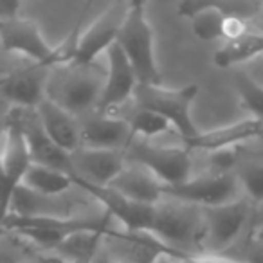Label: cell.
Returning a JSON list of instances; mask_svg holds the SVG:
<instances>
[{
	"label": "cell",
	"instance_id": "obj_4",
	"mask_svg": "<svg viewBox=\"0 0 263 263\" xmlns=\"http://www.w3.org/2000/svg\"><path fill=\"white\" fill-rule=\"evenodd\" d=\"M197 94V85H186L180 88H166L162 85H139L132 103L139 108L150 110L164 117L172 130L180 136L182 143H186L200 134L191 116V106Z\"/></svg>",
	"mask_w": 263,
	"mask_h": 263
},
{
	"label": "cell",
	"instance_id": "obj_27",
	"mask_svg": "<svg viewBox=\"0 0 263 263\" xmlns=\"http://www.w3.org/2000/svg\"><path fill=\"white\" fill-rule=\"evenodd\" d=\"M13 108L8 105L6 101L0 99V141L4 139L6 132H8V124H9V117H11Z\"/></svg>",
	"mask_w": 263,
	"mask_h": 263
},
{
	"label": "cell",
	"instance_id": "obj_18",
	"mask_svg": "<svg viewBox=\"0 0 263 263\" xmlns=\"http://www.w3.org/2000/svg\"><path fill=\"white\" fill-rule=\"evenodd\" d=\"M108 187L128 200L144 205H157L164 198V186L150 172L136 164L124 166Z\"/></svg>",
	"mask_w": 263,
	"mask_h": 263
},
{
	"label": "cell",
	"instance_id": "obj_13",
	"mask_svg": "<svg viewBox=\"0 0 263 263\" xmlns=\"http://www.w3.org/2000/svg\"><path fill=\"white\" fill-rule=\"evenodd\" d=\"M76 187H81L92 198H96L105 208L106 215L110 218H116L123 226L124 233H150L152 223H154L155 205H144L132 202L126 197L110 190V187H98L88 186V184H76Z\"/></svg>",
	"mask_w": 263,
	"mask_h": 263
},
{
	"label": "cell",
	"instance_id": "obj_24",
	"mask_svg": "<svg viewBox=\"0 0 263 263\" xmlns=\"http://www.w3.org/2000/svg\"><path fill=\"white\" fill-rule=\"evenodd\" d=\"M240 261L243 263H263V231L254 227L249 238L245 240V245L241 249Z\"/></svg>",
	"mask_w": 263,
	"mask_h": 263
},
{
	"label": "cell",
	"instance_id": "obj_10",
	"mask_svg": "<svg viewBox=\"0 0 263 263\" xmlns=\"http://www.w3.org/2000/svg\"><path fill=\"white\" fill-rule=\"evenodd\" d=\"M126 8L128 4H112L98 20H94L87 31L78 36L70 63L92 65L99 56L106 54V51L116 44Z\"/></svg>",
	"mask_w": 263,
	"mask_h": 263
},
{
	"label": "cell",
	"instance_id": "obj_32",
	"mask_svg": "<svg viewBox=\"0 0 263 263\" xmlns=\"http://www.w3.org/2000/svg\"><path fill=\"white\" fill-rule=\"evenodd\" d=\"M4 233H6V231H4V229H0V236H2V234H4Z\"/></svg>",
	"mask_w": 263,
	"mask_h": 263
},
{
	"label": "cell",
	"instance_id": "obj_23",
	"mask_svg": "<svg viewBox=\"0 0 263 263\" xmlns=\"http://www.w3.org/2000/svg\"><path fill=\"white\" fill-rule=\"evenodd\" d=\"M124 119L128 121L132 134L137 139L150 141L172 130V126L164 117H161L155 112H150V110L139 108V106H136V110L132 112V117H124Z\"/></svg>",
	"mask_w": 263,
	"mask_h": 263
},
{
	"label": "cell",
	"instance_id": "obj_15",
	"mask_svg": "<svg viewBox=\"0 0 263 263\" xmlns=\"http://www.w3.org/2000/svg\"><path fill=\"white\" fill-rule=\"evenodd\" d=\"M18 116H20V124H22V132H24V137H26L31 162L74 177L70 154L63 152L62 148H58L49 139V136L45 134L40 121H38L36 112L34 110L18 108Z\"/></svg>",
	"mask_w": 263,
	"mask_h": 263
},
{
	"label": "cell",
	"instance_id": "obj_29",
	"mask_svg": "<svg viewBox=\"0 0 263 263\" xmlns=\"http://www.w3.org/2000/svg\"><path fill=\"white\" fill-rule=\"evenodd\" d=\"M252 220H254V227H258V229L263 231V204L256 208L254 218H252Z\"/></svg>",
	"mask_w": 263,
	"mask_h": 263
},
{
	"label": "cell",
	"instance_id": "obj_21",
	"mask_svg": "<svg viewBox=\"0 0 263 263\" xmlns=\"http://www.w3.org/2000/svg\"><path fill=\"white\" fill-rule=\"evenodd\" d=\"M233 80L240 105L247 112L249 119L263 123V85L252 80L245 70H238Z\"/></svg>",
	"mask_w": 263,
	"mask_h": 263
},
{
	"label": "cell",
	"instance_id": "obj_11",
	"mask_svg": "<svg viewBox=\"0 0 263 263\" xmlns=\"http://www.w3.org/2000/svg\"><path fill=\"white\" fill-rule=\"evenodd\" d=\"M81 148L124 152L134 139L132 128L124 117L116 114L94 112L78 117Z\"/></svg>",
	"mask_w": 263,
	"mask_h": 263
},
{
	"label": "cell",
	"instance_id": "obj_7",
	"mask_svg": "<svg viewBox=\"0 0 263 263\" xmlns=\"http://www.w3.org/2000/svg\"><path fill=\"white\" fill-rule=\"evenodd\" d=\"M256 205L247 198H240L218 208L202 209L204 216V252L205 254H226L233 247L249 222L254 218Z\"/></svg>",
	"mask_w": 263,
	"mask_h": 263
},
{
	"label": "cell",
	"instance_id": "obj_26",
	"mask_svg": "<svg viewBox=\"0 0 263 263\" xmlns=\"http://www.w3.org/2000/svg\"><path fill=\"white\" fill-rule=\"evenodd\" d=\"M190 263H243L240 261L238 258H233V256H227V254H197V256H191L187 258Z\"/></svg>",
	"mask_w": 263,
	"mask_h": 263
},
{
	"label": "cell",
	"instance_id": "obj_6",
	"mask_svg": "<svg viewBox=\"0 0 263 263\" xmlns=\"http://www.w3.org/2000/svg\"><path fill=\"white\" fill-rule=\"evenodd\" d=\"M124 159H130L136 166L150 172L164 187L179 186L193 177L191 152L184 146H155L148 141L134 137L124 150Z\"/></svg>",
	"mask_w": 263,
	"mask_h": 263
},
{
	"label": "cell",
	"instance_id": "obj_22",
	"mask_svg": "<svg viewBox=\"0 0 263 263\" xmlns=\"http://www.w3.org/2000/svg\"><path fill=\"white\" fill-rule=\"evenodd\" d=\"M234 175L241 187V195L252 205L263 204V161H240Z\"/></svg>",
	"mask_w": 263,
	"mask_h": 263
},
{
	"label": "cell",
	"instance_id": "obj_20",
	"mask_svg": "<svg viewBox=\"0 0 263 263\" xmlns=\"http://www.w3.org/2000/svg\"><path fill=\"white\" fill-rule=\"evenodd\" d=\"M20 186L26 187L31 193L38 195V197L56 198L63 197L69 190L76 187V184H74V177L67 175V173L31 162Z\"/></svg>",
	"mask_w": 263,
	"mask_h": 263
},
{
	"label": "cell",
	"instance_id": "obj_19",
	"mask_svg": "<svg viewBox=\"0 0 263 263\" xmlns=\"http://www.w3.org/2000/svg\"><path fill=\"white\" fill-rule=\"evenodd\" d=\"M263 56V31H249L241 38L226 42L215 52V65L220 69L249 65Z\"/></svg>",
	"mask_w": 263,
	"mask_h": 263
},
{
	"label": "cell",
	"instance_id": "obj_3",
	"mask_svg": "<svg viewBox=\"0 0 263 263\" xmlns=\"http://www.w3.org/2000/svg\"><path fill=\"white\" fill-rule=\"evenodd\" d=\"M116 44L132 65L139 85H162V72L155 58L154 29L148 22L144 2H128Z\"/></svg>",
	"mask_w": 263,
	"mask_h": 263
},
{
	"label": "cell",
	"instance_id": "obj_2",
	"mask_svg": "<svg viewBox=\"0 0 263 263\" xmlns=\"http://www.w3.org/2000/svg\"><path fill=\"white\" fill-rule=\"evenodd\" d=\"M105 74L96 63L76 65L67 62L56 65L49 72L45 98L74 117L87 116L98 108Z\"/></svg>",
	"mask_w": 263,
	"mask_h": 263
},
{
	"label": "cell",
	"instance_id": "obj_17",
	"mask_svg": "<svg viewBox=\"0 0 263 263\" xmlns=\"http://www.w3.org/2000/svg\"><path fill=\"white\" fill-rule=\"evenodd\" d=\"M34 112H36L42 128H44L45 134L49 136V139H51L56 146L62 148L63 152H67V154H70V155H72L78 148H81L78 117H74L72 114H69L67 110L60 108L58 105L49 101L47 98L36 106Z\"/></svg>",
	"mask_w": 263,
	"mask_h": 263
},
{
	"label": "cell",
	"instance_id": "obj_1",
	"mask_svg": "<svg viewBox=\"0 0 263 263\" xmlns=\"http://www.w3.org/2000/svg\"><path fill=\"white\" fill-rule=\"evenodd\" d=\"M150 234L180 259L202 254L204 252L202 209L164 197L155 205Z\"/></svg>",
	"mask_w": 263,
	"mask_h": 263
},
{
	"label": "cell",
	"instance_id": "obj_25",
	"mask_svg": "<svg viewBox=\"0 0 263 263\" xmlns=\"http://www.w3.org/2000/svg\"><path fill=\"white\" fill-rule=\"evenodd\" d=\"M249 31H251V27H249L247 20L238 18V16H226L222 24V44L238 40L243 34H247Z\"/></svg>",
	"mask_w": 263,
	"mask_h": 263
},
{
	"label": "cell",
	"instance_id": "obj_8",
	"mask_svg": "<svg viewBox=\"0 0 263 263\" xmlns=\"http://www.w3.org/2000/svg\"><path fill=\"white\" fill-rule=\"evenodd\" d=\"M164 197L200 209L218 208L243 198L236 175L209 172L200 177H191L184 184L164 187Z\"/></svg>",
	"mask_w": 263,
	"mask_h": 263
},
{
	"label": "cell",
	"instance_id": "obj_31",
	"mask_svg": "<svg viewBox=\"0 0 263 263\" xmlns=\"http://www.w3.org/2000/svg\"><path fill=\"white\" fill-rule=\"evenodd\" d=\"M70 263H94V261H70Z\"/></svg>",
	"mask_w": 263,
	"mask_h": 263
},
{
	"label": "cell",
	"instance_id": "obj_14",
	"mask_svg": "<svg viewBox=\"0 0 263 263\" xmlns=\"http://www.w3.org/2000/svg\"><path fill=\"white\" fill-rule=\"evenodd\" d=\"M74 184L108 187L126 166L124 152L78 148L72 155Z\"/></svg>",
	"mask_w": 263,
	"mask_h": 263
},
{
	"label": "cell",
	"instance_id": "obj_9",
	"mask_svg": "<svg viewBox=\"0 0 263 263\" xmlns=\"http://www.w3.org/2000/svg\"><path fill=\"white\" fill-rule=\"evenodd\" d=\"M51 69L29 62L27 65L16 67L0 74V99L11 108L36 110L45 99Z\"/></svg>",
	"mask_w": 263,
	"mask_h": 263
},
{
	"label": "cell",
	"instance_id": "obj_28",
	"mask_svg": "<svg viewBox=\"0 0 263 263\" xmlns=\"http://www.w3.org/2000/svg\"><path fill=\"white\" fill-rule=\"evenodd\" d=\"M154 263H184V259H179V258H175V256H172V254H161V256H157V258H155Z\"/></svg>",
	"mask_w": 263,
	"mask_h": 263
},
{
	"label": "cell",
	"instance_id": "obj_30",
	"mask_svg": "<svg viewBox=\"0 0 263 263\" xmlns=\"http://www.w3.org/2000/svg\"><path fill=\"white\" fill-rule=\"evenodd\" d=\"M258 20L261 22V26H263V4H261V9H259V15H258Z\"/></svg>",
	"mask_w": 263,
	"mask_h": 263
},
{
	"label": "cell",
	"instance_id": "obj_12",
	"mask_svg": "<svg viewBox=\"0 0 263 263\" xmlns=\"http://www.w3.org/2000/svg\"><path fill=\"white\" fill-rule=\"evenodd\" d=\"M106 62L108 67H106L105 83H103V92L96 110L103 114H116L117 108L134 101V94L139 87V81L117 44H114L106 51Z\"/></svg>",
	"mask_w": 263,
	"mask_h": 263
},
{
	"label": "cell",
	"instance_id": "obj_33",
	"mask_svg": "<svg viewBox=\"0 0 263 263\" xmlns=\"http://www.w3.org/2000/svg\"><path fill=\"white\" fill-rule=\"evenodd\" d=\"M184 263H190V261H187V259H186V261H184Z\"/></svg>",
	"mask_w": 263,
	"mask_h": 263
},
{
	"label": "cell",
	"instance_id": "obj_16",
	"mask_svg": "<svg viewBox=\"0 0 263 263\" xmlns=\"http://www.w3.org/2000/svg\"><path fill=\"white\" fill-rule=\"evenodd\" d=\"M263 137V123H258L254 119H243L233 124L215 128L209 132H200L197 137L184 143V148L187 152H213L231 150V148H240L241 144H247L251 141Z\"/></svg>",
	"mask_w": 263,
	"mask_h": 263
},
{
	"label": "cell",
	"instance_id": "obj_5",
	"mask_svg": "<svg viewBox=\"0 0 263 263\" xmlns=\"http://www.w3.org/2000/svg\"><path fill=\"white\" fill-rule=\"evenodd\" d=\"M0 45L6 52L20 54L49 69L70 62L74 51L72 44L63 45L62 49L51 47L36 24L18 16L0 20Z\"/></svg>",
	"mask_w": 263,
	"mask_h": 263
}]
</instances>
